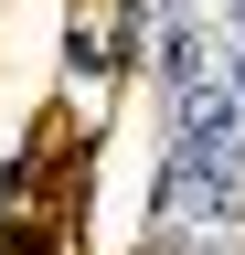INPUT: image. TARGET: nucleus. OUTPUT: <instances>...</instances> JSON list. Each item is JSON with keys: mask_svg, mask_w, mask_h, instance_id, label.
<instances>
[{"mask_svg": "<svg viewBox=\"0 0 245 255\" xmlns=\"http://www.w3.org/2000/svg\"><path fill=\"white\" fill-rule=\"evenodd\" d=\"M224 159H245V96H235L224 75L171 85V181H160V202L181 213V202H192V181L224 170Z\"/></svg>", "mask_w": 245, "mask_h": 255, "instance_id": "nucleus-1", "label": "nucleus"}, {"mask_svg": "<svg viewBox=\"0 0 245 255\" xmlns=\"http://www.w3.org/2000/svg\"><path fill=\"white\" fill-rule=\"evenodd\" d=\"M224 85H235V96H245V43H235V64H224Z\"/></svg>", "mask_w": 245, "mask_h": 255, "instance_id": "nucleus-2", "label": "nucleus"}, {"mask_svg": "<svg viewBox=\"0 0 245 255\" xmlns=\"http://www.w3.org/2000/svg\"><path fill=\"white\" fill-rule=\"evenodd\" d=\"M224 21H235V32H245V0H224Z\"/></svg>", "mask_w": 245, "mask_h": 255, "instance_id": "nucleus-3", "label": "nucleus"}]
</instances>
